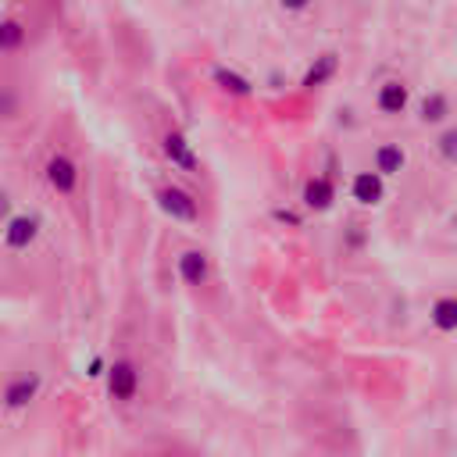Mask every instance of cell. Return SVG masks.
I'll use <instances>...</instances> for the list:
<instances>
[{
	"label": "cell",
	"mask_w": 457,
	"mask_h": 457,
	"mask_svg": "<svg viewBox=\"0 0 457 457\" xmlns=\"http://www.w3.org/2000/svg\"><path fill=\"white\" fill-rule=\"evenodd\" d=\"M154 200H157V207H161L171 221H186V225H193V221L200 218V207H196L193 193H186L182 186H161V189L154 193Z\"/></svg>",
	"instance_id": "obj_1"
},
{
	"label": "cell",
	"mask_w": 457,
	"mask_h": 457,
	"mask_svg": "<svg viewBox=\"0 0 457 457\" xmlns=\"http://www.w3.org/2000/svg\"><path fill=\"white\" fill-rule=\"evenodd\" d=\"M107 393H111V400H118V403H132L136 400V393H139V368L132 364V361H114L111 368H107Z\"/></svg>",
	"instance_id": "obj_2"
},
{
	"label": "cell",
	"mask_w": 457,
	"mask_h": 457,
	"mask_svg": "<svg viewBox=\"0 0 457 457\" xmlns=\"http://www.w3.org/2000/svg\"><path fill=\"white\" fill-rule=\"evenodd\" d=\"M407 107H411V86H407L403 79H386V82H378V89H375V111H378V114L400 118V114H407Z\"/></svg>",
	"instance_id": "obj_3"
},
{
	"label": "cell",
	"mask_w": 457,
	"mask_h": 457,
	"mask_svg": "<svg viewBox=\"0 0 457 457\" xmlns=\"http://www.w3.org/2000/svg\"><path fill=\"white\" fill-rule=\"evenodd\" d=\"M39 228H43V218L39 214H14L4 225V246L7 250H29L36 243Z\"/></svg>",
	"instance_id": "obj_4"
},
{
	"label": "cell",
	"mask_w": 457,
	"mask_h": 457,
	"mask_svg": "<svg viewBox=\"0 0 457 457\" xmlns=\"http://www.w3.org/2000/svg\"><path fill=\"white\" fill-rule=\"evenodd\" d=\"M161 150H164V157L171 161V168H179V171H186V175H196V168H200V161H196V150H193V143L179 132V129H171V132H164V139H161Z\"/></svg>",
	"instance_id": "obj_5"
},
{
	"label": "cell",
	"mask_w": 457,
	"mask_h": 457,
	"mask_svg": "<svg viewBox=\"0 0 457 457\" xmlns=\"http://www.w3.org/2000/svg\"><path fill=\"white\" fill-rule=\"evenodd\" d=\"M43 175H46L50 189H57L61 196H71V193H75V186H79V164H75L68 154H54V157L46 161Z\"/></svg>",
	"instance_id": "obj_6"
},
{
	"label": "cell",
	"mask_w": 457,
	"mask_h": 457,
	"mask_svg": "<svg viewBox=\"0 0 457 457\" xmlns=\"http://www.w3.org/2000/svg\"><path fill=\"white\" fill-rule=\"evenodd\" d=\"M350 196L361 204V207H378L386 200V175H378L375 168L371 171H357L350 179Z\"/></svg>",
	"instance_id": "obj_7"
},
{
	"label": "cell",
	"mask_w": 457,
	"mask_h": 457,
	"mask_svg": "<svg viewBox=\"0 0 457 457\" xmlns=\"http://www.w3.org/2000/svg\"><path fill=\"white\" fill-rule=\"evenodd\" d=\"M300 204H303L307 211H314V214L328 211V207L336 204V182H332L328 175H311V179L303 182V189H300Z\"/></svg>",
	"instance_id": "obj_8"
},
{
	"label": "cell",
	"mask_w": 457,
	"mask_h": 457,
	"mask_svg": "<svg viewBox=\"0 0 457 457\" xmlns=\"http://www.w3.org/2000/svg\"><path fill=\"white\" fill-rule=\"evenodd\" d=\"M179 278L193 289L207 286L211 282V257L204 250H182L179 253Z\"/></svg>",
	"instance_id": "obj_9"
},
{
	"label": "cell",
	"mask_w": 457,
	"mask_h": 457,
	"mask_svg": "<svg viewBox=\"0 0 457 457\" xmlns=\"http://www.w3.org/2000/svg\"><path fill=\"white\" fill-rule=\"evenodd\" d=\"M450 114H453V104H450V96L443 89H432V93H425L418 100V121L421 125H446Z\"/></svg>",
	"instance_id": "obj_10"
},
{
	"label": "cell",
	"mask_w": 457,
	"mask_h": 457,
	"mask_svg": "<svg viewBox=\"0 0 457 457\" xmlns=\"http://www.w3.org/2000/svg\"><path fill=\"white\" fill-rule=\"evenodd\" d=\"M36 393H39V375L36 371L32 375H18V378H11L4 386V407L7 411H21V407H29L36 400Z\"/></svg>",
	"instance_id": "obj_11"
},
{
	"label": "cell",
	"mask_w": 457,
	"mask_h": 457,
	"mask_svg": "<svg viewBox=\"0 0 457 457\" xmlns=\"http://www.w3.org/2000/svg\"><path fill=\"white\" fill-rule=\"evenodd\" d=\"M336 71H339V54H332V50H328V54H318V57L307 64L300 86H303V89H321L325 82L336 79Z\"/></svg>",
	"instance_id": "obj_12"
},
{
	"label": "cell",
	"mask_w": 457,
	"mask_h": 457,
	"mask_svg": "<svg viewBox=\"0 0 457 457\" xmlns=\"http://www.w3.org/2000/svg\"><path fill=\"white\" fill-rule=\"evenodd\" d=\"M371 168H375L378 175L393 179V175H400V171L407 168V150H403L400 143H378L375 154H371Z\"/></svg>",
	"instance_id": "obj_13"
},
{
	"label": "cell",
	"mask_w": 457,
	"mask_h": 457,
	"mask_svg": "<svg viewBox=\"0 0 457 457\" xmlns=\"http://www.w3.org/2000/svg\"><path fill=\"white\" fill-rule=\"evenodd\" d=\"M428 325L436 332H443V336L457 332V296L453 293H443V296H436L428 303Z\"/></svg>",
	"instance_id": "obj_14"
},
{
	"label": "cell",
	"mask_w": 457,
	"mask_h": 457,
	"mask_svg": "<svg viewBox=\"0 0 457 457\" xmlns=\"http://www.w3.org/2000/svg\"><path fill=\"white\" fill-rule=\"evenodd\" d=\"M211 79H214V86H218L221 93H228V96H250V93H253V82H250L246 75H239L236 68H225V64H214V68H211Z\"/></svg>",
	"instance_id": "obj_15"
},
{
	"label": "cell",
	"mask_w": 457,
	"mask_h": 457,
	"mask_svg": "<svg viewBox=\"0 0 457 457\" xmlns=\"http://www.w3.org/2000/svg\"><path fill=\"white\" fill-rule=\"evenodd\" d=\"M21 43H25V25L14 18L0 21V54H14V50H21Z\"/></svg>",
	"instance_id": "obj_16"
},
{
	"label": "cell",
	"mask_w": 457,
	"mask_h": 457,
	"mask_svg": "<svg viewBox=\"0 0 457 457\" xmlns=\"http://www.w3.org/2000/svg\"><path fill=\"white\" fill-rule=\"evenodd\" d=\"M436 154H439L446 164H457V125H446V129L436 136Z\"/></svg>",
	"instance_id": "obj_17"
},
{
	"label": "cell",
	"mask_w": 457,
	"mask_h": 457,
	"mask_svg": "<svg viewBox=\"0 0 457 457\" xmlns=\"http://www.w3.org/2000/svg\"><path fill=\"white\" fill-rule=\"evenodd\" d=\"M311 4H314V0H278V7H282L286 14H303Z\"/></svg>",
	"instance_id": "obj_18"
},
{
	"label": "cell",
	"mask_w": 457,
	"mask_h": 457,
	"mask_svg": "<svg viewBox=\"0 0 457 457\" xmlns=\"http://www.w3.org/2000/svg\"><path fill=\"white\" fill-rule=\"evenodd\" d=\"M275 218H278V221H289V225H300V218H296L293 211H282V207L275 211Z\"/></svg>",
	"instance_id": "obj_19"
},
{
	"label": "cell",
	"mask_w": 457,
	"mask_h": 457,
	"mask_svg": "<svg viewBox=\"0 0 457 457\" xmlns=\"http://www.w3.org/2000/svg\"><path fill=\"white\" fill-rule=\"evenodd\" d=\"M7 207H11V196L0 189V214H7Z\"/></svg>",
	"instance_id": "obj_20"
},
{
	"label": "cell",
	"mask_w": 457,
	"mask_h": 457,
	"mask_svg": "<svg viewBox=\"0 0 457 457\" xmlns=\"http://www.w3.org/2000/svg\"><path fill=\"white\" fill-rule=\"evenodd\" d=\"M450 225H453V232H457V211H453V218H450Z\"/></svg>",
	"instance_id": "obj_21"
}]
</instances>
